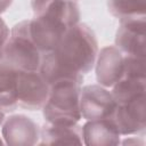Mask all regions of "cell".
Instances as JSON below:
<instances>
[{
    "label": "cell",
    "mask_w": 146,
    "mask_h": 146,
    "mask_svg": "<svg viewBox=\"0 0 146 146\" xmlns=\"http://www.w3.org/2000/svg\"><path fill=\"white\" fill-rule=\"evenodd\" d=\"M98 41L94 31L78 23L66 30L52 51L42 55L39 72L51 84L59 80H74L82 84L83 75L95 66Z\"/></svg>",
    "instance_id": "obj_1"
},
{
    "label": "cell",
    "mask_w": 146,
    "mask_h": 146,
    "mask_svg": "<svg viewBox=\"0 0 146 146\" xmlns=\"http://www.w3.org/2000/svg\"><path fill=\"white\" fill-rule=\"evenodd\" d=\"M34 17L30 34L40 52L52 51L67 29L80 22V9L73 0H31Z\"/></svg>",
    "instance_id": "obj_2"
},
{
    "label": "cell",
    "mask_w": 146,
    "mask_h": 146,
    "mask_svg": "<svg viewBox=\"0 0 146 146\" xmlns=\"http://www.w3.org/2000/svg\"><path fill=\"white\" fill-rule=\"evenodd\" d=\"M82 84L74 80H59L50 84L48 99L42 107L46 122L71 125L82 116L80 111V94Z\"/></svg>",
    "instance_id": "obj_3"
},
{
    "label": "cell",
    "mask_w": 146,
    "mask_h": 146,
    "mask_svg": "<svg viewBox=\"0 0 146 146\" xmlns=\"http://www.w3.org/2000/svg\"><path fill=\"white\" fill-rule=\"evenodd\" d=\"M42 54L30 34V19L14 25L3 48L2 60L18 71H39Z\"/></svg>",
    "instance_id": "obj_4"
},
{
    "label": "cell",
    "mask_w": 146,
    "mask_h": 146,
    "mask_svg": "<svg viewBox=\"0 0 146 146\" xmlns=\"http://www.w3.org/2000/svg\"><path fill=\"white\" fill-rule=\"evenodd\" d=\"M50 84L39 71H19L17 78L18 106L30 111L42 110L48 96Z\"/></svg>",
    "instance_id": "obj_5"
},
{
    "label": "cell",
    "mask_w": 146,
    "mask_h": 146,
    "mask_svg": "<svg viewBox=\"0 0 146 146\" xmlns=\"http://www.w3.org/2000/svg\"><path fill=\"white\" fill-rule=\"evenodd\" d=\"M115 108L116 103L108 88L100 84H88L81 88L80 111L84 120L113 117Z\"/></svg>",
    "instance_id": "obj_6"
},
{
    "label": "cell",
    "mask_w": 146,
    "mask_h": 146,
    "mask_svg": "<svg viewBox=\"0 0 146 146\" xmlns=\"http://www.w3.org/2000/svg\"><path fill=\"white\" fill-rule=\"evenodd\" d=\"M112 119L121 136L144 135L146 129L145 94L117 103Z\"/></svg>",
    "instance_id": "obj_7"
},
{
    "label": "cell",
    "mask_w": 146,
    "mask_h": 146,
    "mask_svg": "<svg viewBox=\"0 0 146 146\" xmlns=\"http://www.w3.org/2000/svg\"><path fill=\"white\" fill-rule=\"evenodd\" d=\"M145 15L121 18L115 34V47L124 55L145 57Z\"/></svg>",
    "instance_id": "obj_8"
},
{
    "label": "cell",
    "mask_w": 146,
    "mask_h": 146,
    "mask_svg": "<svg viewBox=\"0 0 146 146\" xmlns=\"http://www.w3.org/2000/svg\"><path fill=\"white\" fill-rule=\"evenodd\" d=\"M1 133L5 143L13 146H32L40 140L39 124L24 114H14L5 119Z\"/></svg>",
    "instance_id": "obj_9"
},
{
    "label": "cell",
    "mask_w": 146,
    "mask_h": 146,
    "mask_svg": "<svg viewBox=\"0 0 146 146\" xmlns=\"http://www.w3.org/2000/svg\"><path fill=\"white\" fill-rule=\"evenodd\" d=\"M95 66L98 84L112 88L123 78L124 54L115 46H106L98 52Z\"/></svg>",
    "instance_id": "obj_10"
},
{
    "label": "cell",
    "mask_w": 146,
    "mask_h": 146,
    "mask_svg": "<svg viewBox=\"0 0 146 146\" xmlns=\"http://www.w3.org/2000/svg\"><path fill=\"white\" fill-rule=\"evenodd\" d=\"M83 144L88 146H110L121 143V133L112 117L90 120L82 125Z\"/></svg>",
    "instance_id": "obj_11"
},
{
    "label": "cell",
    "mask_w": 146,
    "mask_h": 146,
    "mask_svg": "<svg viewBox=\"0 0 146 146\" xmlns=\"http://www.w3.org/2000/svg\"><path fill=\"white\" fill-rule=\"evenodd\" d=\"M82 145V125L75 123L71 125L51 124L46 122L40 128L39 145Z\"/></svg>",
    "instance_id": "obj_12"
},
{
    "label": "cell",
    "mask_w": 146,
    "mask_h": 146,
    "mask_svg": "<svg viewBox=\"0 0 146 146\" xmlns=\"http://www.w3.org/2000/svg\"><path fill=\"white\" fill-rule=\"evenodd\" d=\"M18 70L0 62V111L13 113L18 107L17 100V78Z\"/></svg>",
    "instance_id": "obj_13"
},
{
    "label": "cell",
    "mask_w": 146,
    "mask_h": 146,
    "mask_svg": "<svg viewBox=\"0 0 146 146\" xmlns=\"http://www.w3.org/2000/svg\"><path fill=\"white\" fill-rule=\"evenodd\" d=\"M107 7L110 13L119 19L144 16L146 11V0H107Z\"/></svg>",
    "instance_id": "obj_14"
},
{
    "label": "cell",
    "mask_w": 146,
    "mask_h": 146,
    "mask_svg": "<svg viewBox=\"0 0 146 146\" xmlns=\"http://www.w3.org/2000/svg\"><path fill=\"white\" fill-rule=\"evenodd\" d=\"M145 57L124 55V74L123 76L133 79H146Z\"/></svg>",
    "instance_id": "obj_15"
},
{
    "label": "cell",
    "mask_w": 146,
    "mask_h": 146,
    "mask_svg": "<svg viewBox=\"0 0 146 146\" xmlns=\"http://www.w3.org/2000/svg\"><path fill=\"white\" fill-rule=\"evenodd\" d=\"M10 35V30L6 22L0 17V62L3 58V48L6 46V42Z\"/></svg>",
    "instance_id": "obj_16"
},
{
    "label": "cell",
    "mask_w": 146,
    "mask_h": 146,
    "mask_svg": "<svg viewBox=\"0 0 146 146\" xmlns=\"http://www.w3.org/2000/svg\"><path fill=\"white\" fill-rule=\"evenodd\" d=\"M13 0H0V15L6 13L7 9L11 6Z\"/></svg>",
    "instance_id": "obj_17"
},
{
    "label": "cell",
    "mask_w": 146,
    "mask_h": 146,
    "mask_svg": "<svg viewBox=\"0 0 146 146\" xmlns=\"http://www.w3.org/2000/svg\"><path fill=\"white\" fill-rule=\"evenodd\" d=\"M120 144H123V145H125V144H128V145H129V144H141V145H143L144 141H143V140H139V139H136V138H135V139H130V138H129V139H125V140L121 141Z\"/></svg>",
    "instance_id": "obj_18"
},
{
    "label": "cell",
    "mask_w": 146,
    "mask_h": 146,
    "mask_svg": "<svg viewBox=\"0 0 146 146\" xmlns=\"http://www.w3.org/2000/svg\"><path fill=\"white\" fill-rule=\"evenodd\" d=\"M5 119H6V113H3L2 111H0V125H2Z\"/></svg>",
    "instance_id": "obj_19"
},
{
    "label": "cell",
    "mask_w": 146,
    "mask_h": 146,
    "mask_svg": "<svg viewBox=\"0 0 146 146\" xmlns=\"http://www.w3.org/2000/svg\"><path fill=\"white\" fill-rule=\"evenodd\" d=\"M2 144H3V143H2V140L0 139V145H2Z\"/></svg>",
    "instance_id": "obj_20"
},
{
    "label": "cell",
    "mask_w": 146,
    "mask_h": 146,
    "mask_svg": "<svg viewBox=\"0 0 146 146\" xmlns=\"http://www.w3.org/2000/svg\"><path fill=\"white\" fill-rule=\"evenodd\" d=\"M73 1H76V0H73Z\"/></svg>",
    "instance_id": "obj_21"
}]
</instances>
